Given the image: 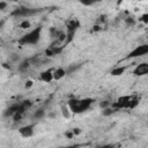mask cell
I'll use <instances>...</instances> for the list:
<instances>
[{"label":"cell","mask_w":148,"mask_h":148,"mask_svg":"<svg viewBox=\"0 0 148 148\" xmlns=\"http://www.w3.org/2000/svg\"><path fill=\"white\" fill-rule=\"evenodd\" d=\"M18 134L22 138H31L35 134V126L34 125H24L18 128Z\"/></svg>","instance_id":"cell-4"},{"label":"cell","mask_w":148,"mask_h":148,"mask_svg":"<svg viewBox=\"0 0 148 148\" xmlns=\"http://www.w3.org/2000/svg\"><path fill=\"white\" fill-rule=\"evenodd\" d=\"M126 22H127V24H130V23H131V25H133V24H134V20H133L132 17H128V18L126 20Z\"/></svg>","instance_id":"cell-17"},{"label":"cell","mask_w":148,"mask_h":148,"mask_svg":"<svg viewBox=\"0 0 148 148\" xmlns=\"http://www.w3.org/2000/svg\"><path fill=\"white\" fill-rule=\"evenodd\" d=\"M73 132H74V134H79L80 133V128H75V130H73Z\"/></svg>","instance_id":"cell-19"},{"label":"cell","mask_w":148,"mask_h":148,"mask_svg":"<svg viewBox=\"0 0 148 148\" xmlns=\"http://www.w3.org/2000/svg\"><path fill=\"white\" fill-rule=\"evenodd\" d=\"M125 71H126V67H124V66H118V67H114L113 69H111L110 74H111L112 76H120V75H123V74L125 73Z\"/></svg>","instance_id":"cell-8"},{"label":"cell","mask_w":148,"mask_h":148,"mask_svg":"<svg viewBox=\"0 0 148 148\" xmlns=\"http://www.w3.org/2000/svg\"><path fill=\"white\" fill-rule=\"evenodd\" d=\"M6 6H7V3H6L5 1H1V2H0V9H1V10H3V9L6 8Z\"/></svg>","instance_id":"cell-16"},{"label":"cell","mask_w":148,"mask_h":148,"mask_svg":"<svg viewBox=\"0 0 148 148\" xmlns=\"http://www.w3.org/2000/svg\"><path fill=\"white\" fill-rule=\"evenodd\" d=\"M45 116H46V112H45L44 109H38V110H36L35 113H34V118H35V119H42V118H44Z\"/></svg>","instance_id":"cell-10"},{"label":"cell","mask_w":148,"mask_h":148,"mask_svg":"<svg viewBox=\"0 0 148 148\" xmlns=\"http://www.w3.org/2000/svg\"><path fill=\"white\" fill-rule=\"evenodd\" d=\"M71 112H72V111H71L68 104L61 106V114H62V117H64L65 119H68V118L71 117Z\"/></svg>","instance_id":"cell-9"},{"label":"cell","mask_w":148,"mask_h":148,"mask_svg":"<svg viewBox=\"0 0 148 148\" xmlns=\"http://www.w3.org/2000/svg\"><path fill=\"white\" fill-rule=\"evenodd\" d=\"M133 74L135 76H143L148 74V62H140L138 64L134 69H133Z\"/></svg>","instance_id":"cell-5"},{"label":"cell","mask_w":148,"mask_h":148,"mask_svg":"<svg viewBox=\"0 0 148 148\" xmlns=\"http://www.w3.org/2000/svg\"><path fill=\"white\" fill-rule=\"evenodd\" d=\"M92 102L94 101L91 98H81V99L74 98V99L68 101L67 104H68V106H69L72 112H74V113H82V112L87 111L88 109H90Z\"/></svg>","instance_id":"cell-1"},{"label":"cell","mask_w":148,"mask_h":148,"mask_svg":"<svg viewBox=\"0 0 148 148\" xmlns=\"http://www.w3.org/2000/svg\"><path fill=\"white\" fill-rule=\"evenodd\" d=\"M30 27V22L28 21V20H25V21H23L22 23H21V28L22 29H27V28H29Z\"/></svg>","instance_id":"cell-14"},{"label":"cell","mask_w":148,"mask_h":148,"mask_svg":"<svg viewBox=\"0 0 148 148\" xmlns=\"http://www.w3.org/2000/svg\"><path fill=\"white\" fill-rule=\"evenodd\" d=\"M40 36H42V28L37 27V28L28 31L25 35H23L20 39V43L25 44V45H35L39 42Z\"/></svg>","instance_id":"cell-2"},{"label":"cell","mask_w":148,"mask_h":148,"mask_svg":"<svg viewBox=\"0 0 148 148\" xmlns=\"http://www.w3.org/2000/svg\"><path fill=\"white\" fill-rule=\"evenodd\" d=\"M142 23H145V24H148V13H145V14H142L141 16H140V18H139Z\"/></svg>","instance_id":"cell-13"},{"label":"cell","mask_w":148,"mask_h":148,"mask_svg":"<svg viewBox=\"0 0 148 148\" xmlns=\"http://www.w3.org/2000/svg\"><path fill=\"white\" fill-rule=\"evenodd\" d=\"M116 111H117V109H113V108H111V106H108V108L103 109L102 114H103V116H111V114L114 113Z\"/></svg>","instance_id":"cell-11"},{"label":"cell","mask_w":148,"mask_h":148,"mask_svg":"<svg viewBox=\"0 0 148 148\" xmlns=\"http://www.w3.org/2000/svg\"><path fill=\"white\" fill-rule=\"evenodd\" d=\"M32 86V81H27V83H25V88H30Z\"/></svg>","instance_id":"cell-18"},{"label":"cell","mask_w":148,"mask_h":148,"mask_svg":"<svg viewBox=\"0 0 148 148\" xmlns=\"http://www.w3.org/2000/svg\"><path fill=\"white\" fill-rule=\"evenodd\" d=\"M39 79H40V81H43L45 83H51L52 81H54V79H53V69L43 71L39 74Z\"/></svg>","instance_id":"cell-6"},{"label":"cell","mask_w":148,"mask_h":148,"mask_svg":"<svg viewBox=\"0 0 148 148\" xmlns=\"http://www.w3.org/2000/svg\"><path fill=\"white\" fill-rule=\"evenodd\" d=\"M148 54V44H141L135 46L127 56L128 59H133V58H139V57H143Z\"/></svg>","instance_id":"cell-3"},{"label":"cell","mask_w":148,"mask_h":148,"mask_svg":"<svg viewBox=\"0 0 148 148\" xmlns=\"http://www.w3.org/2000/svg\"><path fill=\"white\" fill-rule=\"evenodd\" d=\"M99 105H101V108H102V109H105V108H108V106H111L109 101H103V102H102Z\"/></svg>","instance_id":"cell-15"},{"label":"cell","mask_w":148,"mask_h":148,"mask_svg":"<svg viewBox=\"0 0 148 148\" xmlns=\"http://www.w3.org/2000/svg\"><path fill=\"white\" fill-rule=\"evenodd\" d=\"M79 1H80V3H81V5H83V6L88 7V6H92V5L97 3V2H99L101 0H79Z\"/></svg>","instance_id":"cell-12"},{"label":"cell","mask_w":148,"mask_h":148,"mask_svg":"<svg viewBox=\"0 0 148 148\" xmlns=\"http://www.w3.org/2000/svg\"><path fill=\"white\" fill-rule=\"evenodd\" d=\"M65 75H66V71H65V68H62V67H58V68L53 69V79H54V81H59V80H61L62 77H65Z\"/></svg>","instance_id":"cell-7"}]
</instances>
